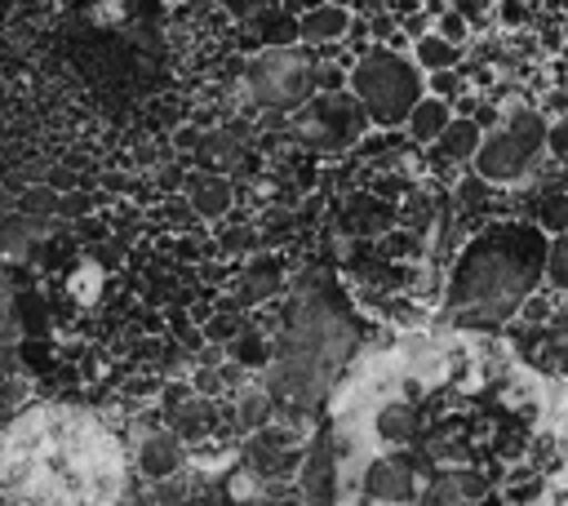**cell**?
Returning <instances> with one entry per match:
<instances>
[{
	"label": "cell",
	"instance_id": "4",
	"mask_svg": "<svg viewBox=\"0 0 568 506\" xmlns=\"http://www.w3.org/2000/svg\"><path fill=\"white\" fill-rule=\"evenodd\" d=\"M346 346H351L346 320L333 306L302 302V311L288 320V328L280 337V360H275L271 386L297 404H315L328 373L342 364Z\"/></svg>",
	"mask_w": 568,
	"mask_h": 506
},
{
	"label": "cell",
	"instance_id": "10",
	"mask_svg": "<svg viewBox=\"0 0 568 506\" xmlns=\"http://www.w3.org/2000/svg\"><path fill=\"white\" fill-rule=\"evenodd\" d=\"M479 146H484L479 120H462V115H457V120L444 129V138H439V151H444L448 160H475Z\"/></svg>",
	"mask_w": 568,
	"mask_h": 506
},
{
	"label": "cell",
	"instance_id": "12",
	"mask_svg": "<svg viewBox=\"0 0 568 506\" xmlns=\"http://www.w3.org/2000/svg\"><path fill=\"white\" fill-rule=\"evenodd\" d=\"M413 53H417V67H426V71H435V75L457 67V44H448L444 36H422Z\"/></svg>",
	"mask_w": 568,
	"mask_h": 506
},
{
	"label": "cell",
	"instance_id": "15",
	"mask_svg": "<svg viewBox=\"0 0 568 506\" xmlns=\"http://www.w3.org/2000/svg\"><path fill=\"white\" fill-rule=\"evenodd\" d=\"M430 89L439 93V102H448L462 93V80H457V71H439V75H430Z\"/></svg>",
	"mask_w": 568,
	"mask_h": 506
},
{
	"label": "cell",
	"instance_id": "8",
	"mask_svg": "<svg viewBox=\"0 0 568 506\" xmlns=\"http://www.w3.org/2000/svg\"><path fill=\"white\" fill-rule=\"evenodd\" d=\"M359 129H364V115L346 93H320L297 115V133L320 146H346L351 138H359Z\"/></svg>",
	"mask_w": 568,
	"mask_h": 506
},
{
	"label": "cell",
	"instance_id": "11",
	"mask_svg": "<svg viewBox=\"0 0 568 506\" xmlns=\"http://www.w3.org/2000/svg\"><path fill=\"white\" fill-rule=\"evenodd\" d=\"M448 124H453V115H448V102H439V98H422V107L408 115V129L417 142H439Z\"/></svg>",
	"mask_w": 568,
	"mask_h": 506
},
{
	"label": "cell",
	"instance_id": "1",
	"mask_svg": "<svg viewBox=\"0 0 568 506\" xmlns=\"http://www.w3.org/2000/svg\"><path fill=\"white\" fill-rule=\"evenodd\" d=\"M333 506H568V382L475 328L368 346L328 399Z\"/></svg>",
	"mask_w": 568,
	"mask_h": 506
},
{
	"label": "cell",
	"instance_id": "19",
	"mask_svg": "<svg viewBox=\"0 0 568 506\" xmlns=\"http://www.w3.org/2000/svg\"><path fill=\"white\" fill-rule=\"evenodd\" d=\"M546 107H550V111H568V93H550Z\"/></svg>",
	"mask_w": 568,
	"mask_h": 506
},
{
	"label": "cell",
	"instance_id": "17",
	"mask_svg": "<svg viewBox=\"0 0 568 506\" xmlns=\"http://www.w3.org/2000/svg\"><path fill=\"white\" fill-rule=\"evenodd\" d=\"M550 151H555V155H568V120L550 124Z\"/></svg>",
	"mask_w": 568,
	"mask_h": 506
},
{
	"label": "cell",
	"instance_id": "13",
	"mask_svg": "<svg viewBox=\"0 0 568 506\" xmlns=\"http://www.w3.org/2000/svg\"><path fill=\"white\" fill-rule=\"evenodd\" d=\"M537 226L550 235H568V191H546L537 200Z\"/></svg>",
	"mask_w": 568,
	"mask_h": 506
},
{
	"label": "cell",
	"instance_id": "2",
	"mask_svg": "<svg viewBox=\"0 0 568 506\" xmlns=\"http://www.w3.org/2000/svg\"><path fill=\"white\" fill-rule=\"evenodd\" d=\"M115 431L75 404H36L0 431V488L18 506H115L124 493Z\"/></svg>",
	"mask_w": 568,
	"mask_h": 506
},
{
	"label": "cell",
	"instance_id": "9",
	"mask_svg": "<svg viewBox=\"0 0 568 506\" xmlns=\"http://www.w3.org/2000/svg\"><path fill=\"white\" fill-rule=\"evenodd\" d=\"M346 27H351V13L342 4H315L297 18L302 40H337V36H346Z\"/></svg>",
	"mask_w": 568,
	"mask_h": 506
},
{
	"label": "cell",
	"instance_id": "7",
	"mask_svg": "<svg viewBox=\"0 0 568 506\" xmlns=\"http://www.w3.org/2000/svg\"><path fill=\"white\" fill-rule=\"evenodd\" d=\"M315 80H320L315 58H306L297 49H280L275 44L262 58L248 62V89L266 107H302V102H311Z\"/></svg>",
	"mask_w": 568,
	"mask_h": 506
},
{
	"label": "cell",
	"instance_id": "18",
	"mask_svg": "<svg viewBox=\"0 0 568 506\" xmlns=\"http://www.w3.org/2000/svg\"><path fill=\"white\" fill-rule=\"evenodd\" d=\"M555 351L568 360V315H559V324H555Z\"/></svg>",
	"mask_w": 568,
	"mask_h": 506
},
{
	"label": "cell",
	"instance_id": "5",
	"mask_svg": "<svg viewBox=\"0 0 568 506\" xmlns=\"http://www.w3.org/2000/svg\"><path fill=\"white\" fill-rule=\"evenodd\" d=\"M351 93L377 124H404L422 107V71L395 49H368L351 67Z\"/></svg>",
	"mask_w": 568,
	"mask_h": 506
},
{
	"label": "cell",
	"instance_id": "3",
	"mask_svg": "<svg viewBox=\"0 0 568 506\" xmlns=\"http://www.w3.org/2000/svg\"><path fill=\"white\" fill-rule=\"evenodd\" d=\"M550 244L537 222H493L484 226L457 257L448 293H444V315L453 328H488L510 320L537 280L546 275Z\"/></svg>",
	"mask_w": 568,
	"mask_h": 506
},
{
	"label": "cell",
	"instance_id": "14",
	"mask_svg": "<svg viewBox=\"0 0 568 506\" xmlns=\"http://www.w3.org/2000/svg\"><path fill=\"white\" fill-rule=\"evenodd\" d=\"M546 280L555 289H568V235H559L550 244V262H546Z\"/></svg>",
	"mask_w": 568,
	"mask_h": 506
},
{
	"label": "cell",
	"instance_id": "6",
	"mask_svg": "<svg viewBox=\"0 0 568 506\" xmlns=\"http://www.w3.org/2000/svg\"><path fill=\"white\" fill-rule=\"evenodd\" d=\"M541 146H550V124L541 111H510L497 129L484 133V146L475 155V169L484 182H515L532 169V160L541 155Z\"/></svg>",
	"mask_w": 568,
	"mask_h": 506
},
{
	"label": "cell",
	"instance_id": "16",
	"mask_svg": "<svg viewBox=\"0 0 568 506\" xmlns=\"http://www.w3.org/2000/svg\"><path fill=\"white\" fill-rule=\"evenodd\" d=\"M439 36H444L448 44H457V40L466 36V22H462V13H444V18H439Z\"/></svg>",
	"mask_w": 568,
	"mask_h": 506
}]
</instances>
